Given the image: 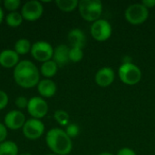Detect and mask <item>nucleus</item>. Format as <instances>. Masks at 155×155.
<instances>
[{"instance_id": "1", "label": "nucleus", "mask_w": 155, "mask_h": 155, "mask_svg": "<svg viewBox=\"0 0 155 155\" xmlns=\"http://www.w3.org/2000/svg\"><path fill=\"white\" fill-rule=\"evenodd\" d=\"M39 71L37 67L28 60L18 63L14 70L15 83L23 88H32L39 83Z\"/></svg>"}, {"instance_id": "4", "label": "nucleus", "mask_w": 155, "mask_h": 155, "mask_svg": "<svg viewBox=\"0 0 155 155\" xmlns=\"http://www.w3.org/2000/svg\"><path fill=\"white\" fill-rule=\"evenodd\" d=\"M121 81L127 85H134L142 79L141 69L133 63H124L118 70Z\"/></svg>"}, {"instance_id": "30", "label": "nucleus", "mask_w": 155, "mask_h": 155, "mask_svg": "<svg viewBox=\"0 0 155 155\" xmlns=\"http://www.w3.org/2000/svg\"><path fill=\"white\" fill-rule=\"evenodd\" d=\"M142 4H143L147 9L153 8V7H154L155 6V0H143V1L142 2Z\"/></svg>"}, {"instance_id": "26", "label": "nucleus", "mask_w": 155, "mask_h": 155, "mask_svg": "<svg viewBox=\"0 0 155 155\" xmlns=\"http://www.w3.org/2000/svg\"><path fill=\"white\" fill-rule=\"evenodd\" d=\"M15 105L19 108V109H25L27 108L28 105V100L24 97V96H19L15 99Z\"/></svg>"}, {"instance_id": "27", "label": "nucleus", "mask_w": 155, "mask_h": 155, "mask_svg": "<svg viewBox=\"0 0 155 155\" xmlns=\"http://www.w3.org/2000/svg\"><path fill=\"white\" fill-rule=\"evenodd\" d=\"M8 104V96L6 93L0 90V110H3Z\"/></svg>"}, {"instance_id": "33", "label": "nucleus", "mask_w": 155, "mask_h": 155, "mask_svg": "<svg viewBox=\"0 0 155 155\" xmlns=\"http://www.w3.org/2000/svg\"><path fill=\"white\" fill-rule=\"evenodd\" d=\"M19 155H32L31 153H21V154Z\"/></svg>"}, {"instance_id": "21", "label": "nucleus", "mask_w": 155, "mask_h": 155, "mask_svg": "<svg viewBox=\"0 0 155 155\" xmlns=\"http://www.w3.org/2000/svg\"><path fill=\"white\" fill-rule=\"evenodd\" d=\"M31 44L27 39H19L15 45V51L18 54H25L31 50Z\"/></svg>"}, {"instance_id": "12", "label": "nucleus", "mask_w": 155, "mask_h": 155, "mask_svg": "<svg viewBox=\"0 0 155 155\" xmlns=\"http://www.w3.org/2000/svg\"><path fill=\"white\" fill-rule=\"evenodd\" d=\"M94 80L97 85L100 87H107L111 85L114 81V72L110 67L101 68L95 74Z\"/></svg>"}, {"instance_id": "31", "label": "nucleus", "mask_w": 155, "mask_h": 155, "mask_svg": "<svg viewBox=\"0 0 155 155\" xmlns=\"http://www.w3.org/2000/svg\"><path fill=\"white\" fill-rule=\"evenodd\" d=\"M3 18H4V12H3L2 8L0 7V24H1L2 21H3Z\"/></svg>"}, {"instance_id": "13", "label": "nucleus", "mask_w": 155, "mask_h": 155, "mask_svg": "<svg viewBox=\"0 0 155 155\" xmlns=\"http://www.w3.org/2000/svg\"><path fill=\"white\" fill-rule=\"evenodd\" d=\"M19 63V54L11 49L3 50L0 53V64L5 68L15 67Z\"/></svg>"}, {"instance_id": "9", "label": "nucleus", "mask_w": 155, "mask_h": 155, "mask_svg": "<svg viewBox=\"0 0 155 155\" xmlns=\"http://www.w3.org/2000/svg\"><path fill=\"white\" fill-rule=\"evenodd\" d=\"M44 12V7L41 2L31 0L26 2L22 7V16L27 21H35L41 17Z\"/></svg>"}, {"instance_id": "29", "label": "nucleus", "mask_w": 155, "mask_h": 155, "mask_svg": "<svg viewBox=\"0 0 155 155\" xmlns=\"http://www.w3.org/2000/svg\"><path fill=\"white\" fill-rule=\"evenodd\" d=\"M117 155H136V153L130 148H123L117 153Z\"/></svg>"}, {"instance_id": "2", "label": "nucleus", "mask_w": 155, "mask_h": 155, "mask_svg": "<svg viewBox=\"0 0 155 155\" xmlns=\"http://www.w3.org/2000/svg\"><path fill=\"white\" fill-rule=\"evenodd\" d=\"M46 144L49 149L56 155H67L73 148L71 138L66 134L65 131L54 128L46 134Z\"/></svg>"}, {"instance_id": "19", "label": "nucleus", "mask_w": 155, "mask_h": 155, "mask_svg": "<svg viewBox=\"0 0 155 155\" xmlns=\"http://www.w3.org/2000/svg\"><path fill=\"white\" fill-rule=\"evenodd\" d=\"M55 4L59 9L64 12H71L78 7L79 1L77 0H56Z\"/></svg>"}, {"instance_id": "22", "label": "nucleus", "mask_w": 155, "mask_h": 155, "mask_svg": "<svg viewBox=\"0 0 155 155\" xmlns=\"http://www.w3.org/2000/svg\"><path fill=\"white\" fill-rule=\"evenodd\" d=\"M83 57H84V52L81 48H77V47L70 48V51H69L70 61L74 63H78L83 59Z\"/></svg>"}, {"instance_id": "14", "label": "nucleus", "mask_w": 155, "mask_h": 155, "mask_svg": "<svg viewBox=\"0 0 155 155\" xmlns=\"http://www.w3.org/2000/svg\"><path fill=\"white\" fill-rule=\"evenodd\" d=\"M69 51L70 48L66 45H59L55 47L54 50L53 58L58 66H64L70 61Z\"/></svg>"}, {"instance_id": "23", "label": "nucleus", "mask_w": 155, "mask_h": 155, "mask_svg": "<svg viewBox=\"0 0 155 155\" xmlns=\"http://www.w3.org/2000/svg\"><path fill=\"white\" fill-rule=\"evenodd\" d=\"M55 121L61 125H66L69 123V114L63 110H58L54 113Z\"/></svg>"}, {"instance_id": "25", "label": "nucleus", "mask_w": 155, "mask_h": 155, "mask_svg": "<svg viewBox=\"0 0 155 155\" xmlns=\"http://www.w3.org/2000/svg\"><path fill=\"white\" fill-rule=\"evenodd\" d=\"M20 4H21V2L19 0H5L4 1L5 7L7 10L12 11V12H14L15 10H16L19 7Z\"/></svg>"}, {"instance_id": "17", "label": "nucleus", "mask_w": 155, "mask_h": 155, "mask_svg": "<svg viewBox=\"0 0 155 155\" xmlns=\"http://www.w3.org/2000/svg\"><path fill=\"white\" fill-rule=\"evenodd\" d=\"M57 69L58 65L56 64V63L54 60H49L43 63L41 66V74L44 76L50 78L55 75V74L57 73Z\"/></svg>"}, {"instance_id": "3", "label": "nucleus", "mask_w": 155, "mask_h": 155, "mask_svg": "<svg viewBox=\"0 0 155 155\" xmlns=\"http://www.w3.org/2000/svg\"><path fill=\"white\" fill-rule=\"evenodd\" d=\"M81 16L88 22L99 20L103 12V4L100 0H81L78 4Z\"/></svg>"}, {"instance_id": "6", "label": "nucleus", "mask_w": 155, "mask_h": 155, "mask_svg": "<svg viewBox=\"0 0 155 155\" xmlns=\"http://www.w3.org/2000/svg\"><path fill=\"white\" fill-rule=\"evenodd\" d=\"M91 35L96 41H106L112 35V26L107 20L99 19L93 23L91 26Z\"/></svg>"}, {"instance_id": "8", "label": "nucleus", "mask_w": 155, "mask_h": 155, "mask_svg": "<svg viewBox=\"0 0 155 155\" xmlns=\"http://www.w3.org/2000/svg\"><path fill=\"white\" fill-rule=\"evenodd\" d=\"M45 132L44 124L38 119H29L25 121L23 126L24 135L29 140H36L40 138Z\"/></svg>"}, {"instance_id": "34", "label": "nucleus", "mask_w": 155, "mask_h": 155, "mask_svg": "<svg viewBox=\"0 0 155 155\" xmlns=\"http://www.w3.org/2000/svg\"><path fill=\"white\" fill-rule=\"evenodd\" d=\"M47 155H56V154H47Z\"/></svg>"}, {"instance_id": "18", "label": "nucleus", "mask_w": 155, "mask_h": 155, "mask_svg": "<svg viewBox=\"0 0 155 155\" xmlns=\"http://www.w3.org/2000/svg\"><path fill=\"white\" fill-rule=\"evenodd\" d=\"M0 155H18V147L12 141H5L0 143Z\"/></svg>"}, {"instance_id": "32", "label": "nucleus", "mask_w": 155, "mask_h": 155, "mask_svg": "<svg viewBox=\"0 0 155 155\" xmlns=\"http://www.w3.org/2000/svg\"><path fill=\"white\" fill-rule=\"evenodd\" d=\"M98 155H114L112 154L111 153H108V152H104V153H100V154Z\"/></svg>"}, {"instance_id": "5", "label": "nucleus", "mask_w": 155, "mask_h": 155, "mask_svg": "<svg viewBox=\"0 0 155 155\" xmlns=\"http://www.w3.org/2000/svg\"><path fill=\"white\" fill-rule=\"evenodd\" d=\"M125 19L131 25H142L149 17V10L141 4H133L125 10Z\"/></svg>"}, {"instance_id": "28", "label": "nucleus", "mask_w": 155, "mask_h": 155, "mask_svg": "<svg viewBox=\"0 0 155 155\" xmlns=\"http://www.w3.org/2000/svg\"><path fill=\"white\" fill-rule=\"evenodd\" d=\"M7 136V131H6V126L4 124L0 123V143L5 142V138Z\"/></svg>"}, {"instance_id": "11", "label": "nucleus", "mask_w": 155, "mask_h": 155, "mask_svg": "<svg viewBox=\"0 0 155 155\" xmlns=\"http://www.w3.org/2000/svg\"><path fill=\"white\" fill-rule=\"evenodd\" d=\"M25 116L21 111L14 110L6 114L5 117V125L11 130H18L24 126Z\"/></svg>"}, {"instance_id": "10", "label": "nucleus", "mask_w": 155, "mask_h": 155, "mask_svg": "<svg viewBox=\"0 0 155 155\" xmlns=\"http://www.w3.org/2000/svg\"><path fill=\"white\" fill-rule=\"evenodd\" d=\"M26 109L33 118L39 120L46 115L48 112V104L41 97H33L28 101Z\"/></svg>"}, {"instance_id": "7", "label": "nucleus", "mask_w": 155, "mask_h": 155, "mask_svg": "<svg viewBox=\"0 0 155 155\" xmlns=\"http://www.w3.org/2000/svg\"><path fill=\"white\" fill-rule=\"evenodd\" d=\"M31 54L35 60L45 63L53 58L54 49L49 43L45 41H38L32 45Z\"/></svg>"}, {"instance_id": "16", "label": "nucleus", "mask_w": 155, "mask_h": 155, "mask_svg": "<svg viewBox=\"0 0 155 155\" xmlns=\"http://www.w3.org/2000/svg\"><path fill=\"white\" fill-rule=\"evenodd\" d=\"M37 89H38L39 94L43 97L50 98L55 94L57 87L54 81L50 79H44V80L39 81L37 84Z\"/></svg>"}, {"instance_id": "20", "label": "nucleus", "mask_w": 155, "mask_h": 155, "mask_svg": "<svg viewBox=\"0 0 155 155\" xmlns=\"http://www.w3.org/2000/svg\"><path fill=\"white\" fill-rule=\"evenodd\" d=\"M5 21H6V24L9 26L16 27V26H18V25H20L22 24V22H23V16H22V15L20 13L14 11V12L9 13L6 15Z\"/></svg>"}, {"instance_id": "24", "label": "nucleus", "mask_w": 155, "mask_h": 155, "mask_svg": "<svg viewBox=\"0 0 155 155\" xmlns=\"http://www.w3.org/2000/svg\"><path fill=\"white\" fill-rule=\"evenodd\" d=\"M65 133L70 138L76 137L78 135V134H79V127L74 124H70L67 125Z\"/></svg>"}, {"instance_id": "15", "label": "nucleus", "mask_w": 155, "mask_h": 155, "mask_svg": "<svg viewBox=\"0 0 155 155\" xmlns=\"http://www.w3.org/2000/svg\"><path fill=\"white\" fill-rule=\"evenodd\" d=\"M67 39L72 47H77L81 49L85 45L86 43V37L84 33L78 28L72 29L68 34Z\"/></svg>"}]
</instances>
